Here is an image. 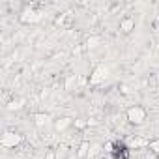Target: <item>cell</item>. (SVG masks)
<instances>
[{
	"label": "cell",
	"mask_w": 159,
	"mask_h": 159,
	"mask_svg": "<svg viewBox=\"0 0 159 159\" xmlns=\"http://www.w3.org/2000/svg\"><path fill=\"white\" fill-rule=\"evenodd\" d=\"M125 116H127V122H129V124H133V125H140V124H144L148 112H146L144 107H140V105H133V107L127 109Z\"/></svg>",
	"instance_id": "obj_1"
},
{
	"label": "cell",
	"mask_w": 159,
	"mask_h": 159,
	"mask_svg": "<svg viewBox=\"0 0 159 159\" xmlns=\"http://www.w3.org/2000/svg\"><path fill=\"white\" fill-rule=\"evenodd\" d=\"M23 140H25V137H23L21 133L6 131V133L2 135V139H0V144H2L4 148H15V146H19Z\"/></svg>",
	"instance_id": "obj_2"
},
{
	"label": "cell",
	"mask_w": 159,
	"mask_h": 159,
	"mask_svg": "<svg viewBox=\"0 0 159 159\" xmlns=\"http://www.w3.org/2000/svg\"><path fill=\"white\" fill-rule=\"evenodd\" d=\"M107 75H109V67H107L105 64L96 66V67H94V71H92V75H90V84H92V86L101 84L105 79H107Z\"/></svg>",
	"instance_id": "obj_3"
},
{
	"label": "cell",
	"mask_w": 159,
	"mask_h": 159,
	"mask_svg": "<svg viewBox=\"0 0 159 159\" xmlns=\"http://www.w3.org/2000/svg\"><path fill=\"white\" fill-rule=\"evenodd\" d=\"M41 17H43V15H41L39 11H34L32 8H26V10L21 13V17H19V19H21V23L34 25V23H39V21H41Z\"/></svg>",
	"instance_id": "obj_4"
},
{
	"label": "cell",
	"mask_w": 159,
	"mask_h": 159,
	"mask_svg": "<svg viewBox=\"0 0 159 159\" xmlns=\"http://www.w3.org/2000/svg\"><path fill=\"white\" fill-rule=\"evenodd\" d=\"M120 30H122L124 34H129L131 30H135V19H133V17H124V19L120 21Z\"/></svg>",
	"instance_id": "obj_5"
},
{
	"label": "cell",
	"mask_w": 159,
	"mask_h": 159,
	"mask_svg": "<svg viewBox=\"0 0 159 159\" xmlns=\"http://www.w3.org/2000/svg\"><path fill=\"white\" fill-rule=\"evenodd\" d=\"M71 124H73V120H71L69 116H64V118H58V120L54 122V129H56V131H66Z\"/></svg>",
	"instance_id": "obj_6"
},
{
	"label": "cell",
	"mask_w": 159,
	"mask_h": 159,
	"mask_svg": "<svg viewBox=\"0 0 159 159\" xmlns=\"http://www.w3.org/2000/svg\"><path fill=\"white\" fill-rule=\"evenodd\" d=\"M90 146H92V144H90L88 140H83L81 144H79V148H77V157H81V159H83V157H88Z\"/></svg>",
	"instance_id": "obj_7"
},
{
	"label": "cell",
	"mask_w": 159,
	"mask_h": 159,
	"mask_svg": "<svg viewBox=\"0 0 159 159\" xmlns=\"http://www.w3.org/2000/svg\"><path fill=\"white\" fill-rule=\"evenodd\" d=\"M34 124L38 125V127H43V125H47L49 124V114H34Z\"/></svg>",
	"instance_id": "obj_8"
},
{
	"label": "cell",
	"mask_w": 159,
	"mask_h": 159,
	"mask_svg": "<svg viewBox=\"0 0 159 159\" xmlns=\"http://www.w3.org/2000/svg\"><path fill=\"white\" fill-rule=\"evenodd\" d=\"M77 86V75H67V79H66V84H64V88L67 90V92H71L73 88Z\"/></svg>",
	"instance_id": "obj_9"
},
{
	"label": "cell",
	"mask_w": 159,
	"mask_h": 159,
	"mask_svg": "<svg viewBox=\"0 0 159 159\" xmlns=\"http://www.w3.org/2000/svg\"><path fill=\"white\" fill-rule=\"evenodd\" d=\"M150 150L159 157V140H152V142H150Z\"/></svg>",
	"instance_id": "obj_10"
},
{
	"label": "cell",
	"mask_w": 159,
	"mask_h": 159,
	"mask_svg": "<svg viewBox=\"0 0 159 159\" xmlns=\"http://www.w3.org/2000/svg\"><path fill=\"white\" fill-rule=\"evenodd\" d=\"M86 45H88L90 49H94V47H98V45H99V38H90V39L86 41Z\"/></svg>",
	"instance_id": "obj_11"
},
{
	"label": "cell",
	"mask_w": 159,
	"mask_h": 159,
	"mask_svg": "<svg viewBox=\"0 0 159 159\" xmlns=\"http://www.w3.org/2000/svg\"><path fill=\"white\" fill-rule=\"evenodd\" d=\"M99 148H101V146H98V144H92V146H90V153H88V157H94V155L99 152Z\"/></svg>",
	"instance_id": "obj_12"
},
{
	"label": "cell",
	"mask_w": 159,
	"mask_h": 159,
	"mask_svg": "<svg viewBox=\"0 0 159 159\" xmlns=\"http://www.w3.org/2000/svg\"><path fill=\"white\" fill-rule=\"evenodd\" d=\"M86 125H88V120H75V127H79V129H83Z\"/></svg>",
	"instance_id": "obj_13"
},
{
	"label": "cell",
	"mask_w": 159,
	"mask_h": 159,
	"mask_svg": "<svg viewBox=\"0 0 159 159\" xmlns=\"http://www.w3.org/2000/svg\"><path fill=\"white\" fill-rule=\"evenodd\" d=\"M43 159H56V152H54V150H47Z\"/></svg>",
	"instance_id": "obj_14"
},
{
	"label": "cell",
	"mask_w": 159,
	"mask_h": 159,
	"mask_svg": "<svg viewBox=\"0 0 159 159\" xmlns=\"http://www.w3.org/2000/svg\"><path fill=\"white\" fill-rule=\"evenodd\" d=\"M8 109H10V111H17V109H21V105H19V101H11V103L8 105Z\"/></svg>",
	"instance_id": "obj_15"
}]
</instances>
